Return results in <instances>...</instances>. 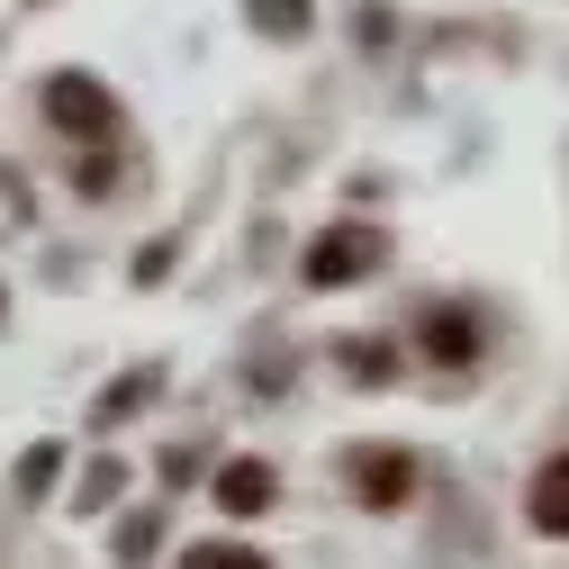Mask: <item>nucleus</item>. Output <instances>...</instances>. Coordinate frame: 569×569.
Segmentation results:
<instances>
[{"instance_id":"obj_1","label":"nucleus","mask_w":569,"mask_h":569,"mask_svg":"<svg viewBox=\"0 0 569 569\" xmlns=\"http://www.w3.org/2000/svg\"><path fill=\"white\" fill-rule=\"evenodd\" d=\"M37 100H46V127L73 136V146H91V154H109L118 136H127V109H118L109 82H91V73H54Z\"/></svg>"},{"instance_id":"obj_2","label":"nucleus","mask_w":569,"mask_h":569,"mask_svg":"<svg viewBox=\"0 0 569 569\" xmlns=\"http://www.w3.org/2000/svg\"><path fill=\"white\" fill-rule=\"evenodd\" d=\"M389 262V244H380V227H326L317 244H308V290H352V280H371Z\"/></svg>"},{"instance_id":"obj_3","label":"nucleus","mask_w":569,"mask_h":569,"mask_svg":"<svg viewBox=\"0 0 569 569\" xmlns=\"http://www.w3.org/2000/svg\"><path fill=\"white\" fill-rule=\"evenodd\" d=\"M343 479H352V497H362L371 516H389V507H407L416 497V452H398V443H362L343 461Z\"/></svg>"},{"instance_id":"obj_4","label":"nucleus","mask_w":569,"mask_h":569,"mask_svg":"<svg viewBox=\"0 0 569 569\" xmlns=\"http://www.w3.org/2000/svg\"><path fill=\"white\" fill-rule=\"evenodd\" d=\"M416 343H425V362H435V371H470L479 362V317L470 308H425Z\"/></svg>"},{"instance_id":"obj_5","label":"nucleus","mask_w":569,"mask_h":569,"mask_svg":"<svg viewBox=\"0 0 569 569\" xmlns=\"http://www.w3.org/2000/svg\"><path fill=\"white\" fill-rule=\"evenodd\" d=\"M208 497H218L227 516H262L271 497H280V470H271V461H253V452H236V461H218V479H208Z\"/></svg>"},{"instance_id":"obj_6","label":"nucleus","mask_w":569,"mask_h":569,"mask_svg":"<svg viewBox=\"0 0 569 569\" xmlns=\"http://www.w3.org/2000/svg\"><path fill=\"white\" fill-rule=\"evenodd\" d=\"M525 516H533V533L569 542V452H551V461L533 470V488H525Z\"/></svg>"},{"instance_id":"obj_7","label":"nucleus","mask_w":569,"mask_h":569,"mask_svg":"<svg viewBox=\"0 0 569 569\" xmlns=\"http://www.w3.org/2000/svg\"><path fill=\"white\" fill-rule=\"evenodd\" d=\"M335 362H343V380L389 389V380H398V343H380V335H343V343H335Z\"/></svg>"},{"instance_id":"obj_8","label":"nucleus","mask_w":569,"mask_h":569,"mask_svg":"<svg viewBox=\"0 0 569 569\" xmlns=\"http://www.w3.org/2000/svg\"><path fill=\"white\" fill-rule=\"evenodd\" d=\"M244 19H253V37H271V46H299V37L317 28V0H244Z\"/></svg>"},{"instance_id":"obj_9","label":"nucleus","mask_w":569,"mask_h":569,"mask_svg":"<svg viewBox=\"0 0 569 569\" xmlns=\"http://www.w3.org/2000/svg\"><path fill=\"white\" fill-rule=\"evenodd\" d=\"M154 398H163V362H146V371H127V380H118V389H109V398L91 407V425L109 435V425H127L136 407H154Z\"/></svg>"},{"instance_id":"obj_10","label":"nucleus","mask_w":569,"mask_h":569,"mask_svg":"<svg viewBox=\"0 0 569 569\" xmlns=\"http://www.w3.org/2000/svg\"><path fill=\"white\" fill-rule=\"evenodd\" d=\"M163 551V507H136L127 525H118V569H136V560H154Z\"/></svg>"},{"instance_id":"obj_11","label":"nucleus","mask_w":569,"mask_h":569,"mask_svg":"<svg viewBox=\"0 0 569 569\" xmlns=\"http://www.w3.org/2000/svg\"><path fill=\"white\" fill-rule=\"evenodd\" d=\"M54 479H63V443H28L19 452V497L37 507V497H54Z\"/></svg>"},{"instance_id":"obj_12","label":"nucleus","mask_w":569,"mask_h":569,"mask_svg":"<svg viewBox=\"0 0 569 569\" xmlns=\"http://www.w3.org/2000/svg\"><path fill=\"white\" fill-rule=\"evenodd\" d=\"M181 569H271V560H262L253 542H190Z\"/></svg>"},{"instance_id":"obj_13","label":"nucleus","mask_w":569,"mask_h":569,"mask_svg":"<svg viewBox=\"0 0 569 569\" xmlns=\"http://www.w3.org/2000/svg\"><path fill=\"white\" fill-rule=\"evenodd\" d=\"M118 488H127V461H109V452H100V461L82 470V497H73V507H82V516H100V507H109Z\"/></svg>"},{"instance_id":"obj_14","label":"nucleus","mask_w":569,"mask_h":569,"mask_svg":"<svg viewBox=\"0 0 569 569\" xmlns=\"http://www.w3.org/2000/svg\"><path fill=\"white\" fill-rule=\"evenodd\" d=\"M163 271H172V244H146V253H136V280H146V290H154Z\"/></svg>"},{"instance_id":"obj_15","label":"nucleus","mask_w":569,"mask_h":569,"mask_svg":"<svg viewBox=\"0 0 569 569\" xmlns=\"http://www.w3.org/2000/svg\"><path fill=\"white\" fill-rule=\"evenodd\" d=\"M0 317H10V290H0Z\"/></svg>"}]
</instances>
